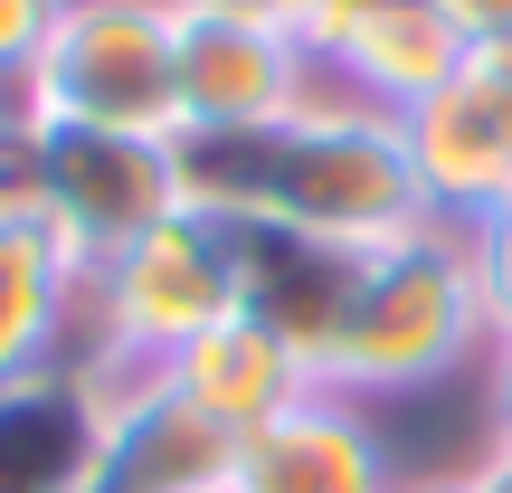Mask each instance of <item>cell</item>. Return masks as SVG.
Listing matches in <instances>:
<instances>
[{"label": "cell", "mask_w": 512, "mask_h": 493, "mask_svg": "<svg viewBox=\"0 0 512 493\" xmlns=\"http://www.w3.org/2000/svg\"><path fill=\"white\" fill-rule=\"evenodd\" d=\"M475 351H494L484 323V285H475V228H408L399 247H370L351 323L323 361V389L342 399H389V389H437L456 380Z\"/></svg>", "instance_id": "cell-1"}, {"label": "cell", "mask_w": 512, "mask_h": 493, "mask_svg": "<svg viewBox=\"0 0 512 493\" xmlns=\"http://www.w3.org/2000/svg\"><path fill=\"white\" fill-rule=\"evenodd\" d=\"M29 114L48 133H181V10L171 0H57L29 76Z\"/></svg>", "instance_id": "cell-2"}, {"label": "cell", "mask_w": 512, "mask_h": 493, "mask_svg": "<svg viewBox=\"0 0 512 493\" xmlns=\"http://www.w3.org/2000/svg\"><path fill=\"white\" fill-rule=\"evenodd\" d=\"M275 228H304L323 247H399L427 228L418 171H408L399 114L323 86L285 133H275Z\"/></svg>", "instance_id": "cell-3"}, {"label": "cell", "mask_w": 512, "mask_h": 493, "mask_svg": "<svg viewBox=\"0 0 512 493\" xmlns=\"http://www.w3.org/2000/svg\"><path fill=\"white\" fill-rule=\"evenodd\" d=\"M238 313V247L228 228L171 209L162 228H143L124 256H105L86 285V342L105 351H143L171 370V351H190L200 332H219ZM76 342V351H86Z\"/></svg>", "instance_id": "cell-4"}, {"label": "cell", "mask_w": 512, "mask_h": 493, "mask_svg": "<svg viewBox=\"0 0 512 493\" xmlns=\"http://www.w3.org/2000/svg\"><path fill=\"white\" fill-rule=\"evenodd\" d=\"M171 10H181V124L285 133L332 86V67L275 10H219V0H171Z\"/></svg>", "instance_id": "cell-5"}, {"label": "cell", "mask_w": 512, "mask_h": 493, "mask_svg": "<svg viewBox=\"0 0 512 493\" xmlns=\"http://www.w3.org/2000/svg\"><path fill=\"white\" fill-rule=\"evenodd\" d=\"M228 247H238V313H256L275 342H294L304 370L323 380L332 342H342V323H351V294H361L370 247H323V238L275 228V219L228 228Z\"/></svg>", "instance_id": "cell-6"}, {"label": "cell", "mask_w": 512, "mask_h": 493, "mask_svg": "<svg viewBox=\"0 0 512 493\" xmlns=\"http://www.w3.org/2000/svg\"><path fill=\"white\" fill-rule=\"evenodd\" d=\"M162 219H171L162 143H133V133H48V228L86 266L124 256Z\"/></svg>", "instance_id": "cell-7"}, {"label": "cell", "mask_w": 512, "mask_h": 493, "mask_svg": "<svg viewBox=\"0 0 512 493\" xmlns=\"http://www.w3.org/2000/svg\"><path fill=\"white\" fill-rule=\"evenodd\" d=\"M0 493H114V418L76 370L0 389Z\"/></svg>", "instance_id": "cell-8"}, {"label": "cell", "mask_w": 512, "mask_h": 493, "mask_svg": "<svg viewBox=\"0 0 512 493\" xmlns=\"http://www.w3.org/2000/svg\"><path fill=\"white\" fill-rule=\"evenodd\" d=\"M228 493H399L389 484V446L361 418V399L313 389L304 408H285L275 427L238 437V475Z\"/></svg>", "instance_id": "cell-9"}, {"label": "cell", "mask_w": 512, "mask_h": 493, "mask_svg": "<svg viewBox=\"0 0 512 493\" xmlns=\"http://www.w3.org/2000/svg\"><path fill=\"white\" fill-rule=\"evenodd\" d=\"M399 143H408L427 219H446V228L503 219V200H512V133L484 114V95L465 86V76L446 95H427V105L399 114Z\"/></svg>", "instance_id": "cell-10"}, {"label": "cell", "mask_w": 512, "mask_h": 493, "mask_svg": "<svg viewBox=\"0 0 512 493\" xmlns=\"http://www.w3.org/2000/svg\"><path fill=\"white\" fill-rule=\"evenodd\" d=\"M86 285H95V266L48 219L0 228V389L76 361V342H86Z\"/></svg>", "instance_id": "cell-11"}, {"label": "cell", "mask_w": 512, "mask_h": 493, "mask_svg": "<svg viewBox=\"0 0 512 493\" xmlns=\"http://www.w3.org/2000/svg\"><path fill=\"white\" fill-rule=\"evenodd\" d=\"M171 399H190L209 427H228V437H256V427H275L285 408H304L313 389V370H304V351L294 342H275L256 313H228L219 332H200L190 351H171Z\"/></svg>", "instance_id": "cell-12"}, {"label": "cell", "mask_w": 512, "mask_h": 493, "mask_svg": "<svg viewBox=\"0 0 512 493\" xmlns=\"http://www.w3.org/2000/svg\"><path fill=\"white\" fill-rule=\"evenodd\" d=\"M323 67H332L342 95H361L380 114H408V105H427V95H446L465 76V29L437 0H380Z\"/></svg>", "instance_id": "cell-13"}, {"label": "cell", "mask_w": 512, "mask_h": 493, "mask_svg": "<svg viewBox=\"0 0 512 493\" xmlns=\"http://www.w3.org/2000/svg\"><path fill=\"white\" fill-rule=\"evenodd\" d=\"M228 475H238V437L171 399V380L114 418V493H228Z\"/></svg>", "instance_id": "cell-14"}, {"label": "cell", "mask_w": 512, "mask_h": 493, "mask_svg": "<svg viewBox=\"0 0 512 493\" xmlns=\"http://www.w3.org/2000/svg\"><path fill=\"white\" fill-rule=\"evenodd\" d=\"M162 171H171V209H190L209 228H256L275 209V133L181 124L162 143Z\"/></svg>", "instance_id": "cell-15"}, {"label": "cell", "mask_w": 512, "mask_h": 493, "mask_svg": "<svg viewBox=\"0 0 512 493\" xmlns=\"http://www.w3.org/2000/svg\"><path fill=\"white\" fill-rule=\"evenodd\" d=\"M48 219V124L29 114V95L0 86V228Z\"/></svg>", "instance_id": "cell-16"}, {"label": "cell", "mask_w": 512, "mask_h": 493, "mask_svg": "<svg viewBox=\"0 0 512 493\" xmlns=\"http://www.w3.org/2000/svg\"><path fill=\"white\" fill-rule=\"evenodd\" d=\"M475 285H484L494 351H512V228H503V219H484V228H475Z\"/></svg>", "instance_id": "cell-17"}, {"label": "cell", "mask_w": 512, "mask_h": 493, "mask_svg": "<svg viewBox=\"0 0 512 493\" xmlns=\"http://www.w3.org/2000/svg\"><path fill=\"white\" fill-rule=\"evenodd\" d=\"M370 10H380V0H275V19H285V29L304 38L313 57H332V48H342V38L361 29Z\"/></svg>", "instance_id": "cell-18"}, {"label": "cell", "mask_w": 512, "mask_h": 493, "mask_svg": "<svg viewBox=\"0 0 512 493\" xmlns=\"http://www.w3.org/2000/svg\"><path fill=\"white\" fill-rule=\"evenodd\" d=\"M48 19H57V0H0V86H19V76H29Z\"/></svg>", "instance_id": "cell-19"}, {"label": "cell", "mask_w": 512, "mask_h": 493, "mask_svg": "<svg viewBox=\"0 0 512 493\" xmlns=\"http://www.w3.org/2000/svg\"><path fill=\"white\" fill-rule=\"evenodd\" d=\"M465 86L484 95V114H494V124L512 133V29L503 38H475V48H465Z\"/></svg>", "instance_id": "cell-20"}, {"label": "cell", "mask_w": 512, "mask_h": 493, "mask_svg": "<svg viewBox=\"0 0 512 493\" xmlns=\"http://www.w3.org/2000/svg\"><path fill=\"white\" fill-rule=\"evenodd\" d=\"M437 10L465 29V48H475V38H503V29H512V0H437Z\"/></svg>", "instance_id": "cell-21"}, {"label": "cell", "mask_w": 512, "mask_h": 493, "mask_svg": "<svg viewBox=\"0 0 512 493\" xmlns=\"http://www.w3.org/2000/svg\"><path fill=\"white\" fill-rule=\"evenodd\" d=\"M475 484H484V493H512V437H494V456L475 465Z\"/></svg>", "instance_id": "cell-22"}, {"label": "cell", "mask_w": 512, "mask_h": 493, "mask_svg": "<svg viewBox=\"0 0 512 493\" xmlns=\"http://www.w3.org/2000/svg\"><path fill=\"white\" fill-rule=\"evenodd\" d=\"M494 437H512V351H494Z\"/></svg>", "instance_id": "cell-23"}, {"label": "cell", "mask_w": 512, "mask_h": 493, "mask_svg": "<svg viewBox=\"0 0 512 493\" xmlns=\"http://www.w3.org/2000/svg\"><path fill=\"white\" fill-rule=\"evenodd\" d=\"M399 493H484L475 475H437V484H399Z\"/></svg>", "instance_id": "cell-24"}, {"label": "cell", "mask_w": 512, "mask_h": 493, "mask_svg": "<svg viewBox=\"0 0 512 493\" xmlns=\"http://www.w3.org/2000/svg\"><path fill=\"white\" fill-rule=\"evenodd\" d=\"M219 10H275V0H219Z\"/></svg>", "instance_id": "cell-25"}, {"label": "cell", "mask_w": 512, "mask_h": 493, "mask_svg": "<svg viewBox=\"0 0 512 493\" xmlns=\"http://www.w3.org/2000/svg\"><path fill=\"white\" fill-rule=\"evenodd\" d=\"M503 228H512V200H503Z\"/></svg>", "instance_id": "cell-26"}]
</instances>
